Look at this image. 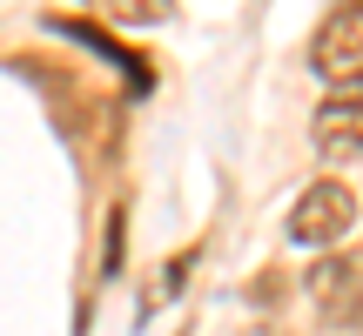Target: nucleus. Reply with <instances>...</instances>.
<instances>
[{"instance_id": "nucleus-4", "label": "nucleus", "mask_w": 363, "mask_h": 336, "mask_svg": "<svg viewBox=\"0 0 363 336\" xmlns=\"http://www.w3.org/2000/svg\"><path fill=\"white\" fill-rule=\"evenodd\" d=\"M310 135H316V148H323L330 162L357 155V148H363V81H350V88H330V94H323V108H316Z\"/></svg>"}, {"instance_id": "nucleus-5", "label": "nucleus", "mask_w": 363, "mask_h": 336, "mask_svg": "<svg viewBox=\"0 0 363 336\" xmlns=\"http://www.w3.org/2000/svg\"><path fill=\"white\" fill-rule=\"evenodd\" d=\"M94 7H101L108 21H128V27H155V21H169V7H175V0H94Z\"/></svg>"}, {"instance_id": "nucleus-3", "label": "nucleus", "mask_w": 363, "mask_h": 336, "mask_svg": "<svg viewBox=\"0 0 363 336\" xmlns=\"http://www.w3.org/2000/svg\"><path fill=\"white\" fill-rule=\"evenodd\" d=\"M310 67L330 88L363 81V0H337V7L323 13V27H316V40H310Z\"/></svg>"}, {"instance_id": "nucleus-2", "label": "nucleus", "mask_w": 363, "mask_h": 336, "mask_svg": "<svg viewBox=\"0 0 363 336\" xmlns=\"http://www.w3.org/2000/svg\"><path fill=\"white\" fill-rule=\"evenodd\" d=\"M350 229H357V195L343 189L337 175L310 181V189L296 195V208H289V235H296L303 249H337Z\"/></svg>"}, {"instance_id": "nucleus-1", "label": "nucleus", "mask_w": 363, "mask_h": 336, "mask_svg": "<svg viewBox=\"0 0 363 336\" xmlns=\"http://www.w3.org/2000/svg\"><path fill=\"white\" fill-rule=\"evenodd\" d=\"M303 289H310L316 323H330V330L363 323V256L357 249H323L310 262V276H303Z\"/></svg>"}]
</instances>
